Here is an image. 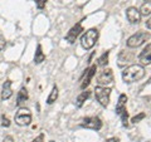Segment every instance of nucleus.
I'll return each instance as SVG.
<instances>
[{
  "label": "nucleus",
  "mask_w": 151,
  "mask_h": 142,
  "mask_svg": "<svg viewBox=\"0 0 151 142\" xmlns=\"http://www.w3.org/2000/svg\"><path fill=\"white\" fill-rule=\"evenodd\" d=\"M145 77V68L141 64H131L122 72V79L126 83H135Z\"/></svg>",
  "instance_id": "f257e3e1"
},
{
  "label": "nucleus",
  "mask_w": 151,
  "mask_h": 142,
  "mask_svg": "<svg viewBox=\"0 0 151 142\" xmlns=\"http://www.w3.org/2000/svg\"><path fill=\"white\" fill-rule=\"evenodd\" d=\"M98 37H100V32L96 28H91V29L84 32V34L81 37V45L83 47V49L86 50L92 49L94 44L97 43Z\"/></svg>",
  "instance_id": "f03ea898"
},
{
  "label": "nucleus",
  "mask_w": 151,
  "mask_h": 142,
  "mask_svg": "<svg viewBox=\"0 0 151 142\" xmlns=\"http://www.w3.org/2000/svg\"><path fill=\"white\" fill-rule=\"evenodd\" d=\"M111 88L110 87H102L97 86L94 88V97H96L97 102L100 103L102 107H107L110 103V97H111Z\"/></svg>",
  "instance_id": "7ed1b4c3"
},
{
  "label": "nucleus",
  "mask_w": 151,
  "mask_h": 142,
  "mask_svg": "<svg viewBox=\"0 0 151 142\" xmlns=\"http://www.w3.org/2000/svg\"><path fill=\"white\" fill-rule=\"evenodd\" d=\"M150 39V33L147 32H137L135 33L134 35H131L129 39H127L126 44L129 48H137V47H141L145 42H147Z\"/></svg>",
  "instance_id": "20e7f679"
},
{
  "label": "nucleus",
  "mask_w": 151,
  "mask_h": 142,
  "mask_svg": "<svg viewBox=\"0 0 151 142\" xmlns=\"http://www.w3.org/2000/svg\"><path fill=\"white\" fill-rule=\"evenodd\" d=\"M15 123L18 126H29L32 123V112L25 107L19 108L15 113Z\"/></svg>",
  "instance_id": "39448f33"
},
{
  "label": "nucleus",
  "mask_w": 151,
  "mask_h": 142,
  "mask_svg": "<svg viewBox=\"0 0 151 142\" xmlns=\"http://www.w3.org/2000/svg\"><path fill=\"white\" fill-rule=\"evenodd\" d=\"M82 127L84 128H89V130H93V131H98L102 128V121L100 120L98 117H86L82 122Z\"/></svg>",
  "instance_id": "423d86ee"
},
{
  "label": "nucleus",
  "mask_w": 151,
  "mask_h": 142,
  "mask_svg": "<svg viewBox=\"0 0 151 142\" xmlns=\"http://www.w3.org/2000/svg\"><path fill=\"white\" fill-rule=\"evenodd\" d=\"M112 82H113V73L112 69L110 68L103 69L97 77V83L102 87H106V84H111Z\"/></svg>",
  "instance_id": "0eeeda50"
},
{
  "label": "nucleus",
  "mask_w": 151,
  "mask_h": 142,
  "mask_svg": "<svg viewBox=\"0 0 151 142\" xmlns=\"http://www.w3.org/2000/svg\"><path fill=\"white\" fill-rule=\"evenodd\" d=\"M82 32H83V27H82V23L79 22L74 27H72L69 29V32L67 33V35H65V40H67L69 44H73L76 42V39L79 37V34H81Z\"/></svg>",
  "instance_id": "6e6552de"
},
{
  "label": "nucleus",
  "mask_w": 151,
  "mask_h": 142,
  "mask_svg": "<svg viewBox=\"0 0 151 142\" xmlns=\"http://www.w3.org/2000/svg\"><path fill=\"white\" fill-rule=\"evenodd\" d=\"M96 72H97V65L96 64L91 65L88 69L84 70V78H83L82 83H81V88L82 89H86L89 86V83H91V80L93 78V75L96 74Z\"/></svg>",
  "instance_id": "1a4fd4ad"
},
{
  "label": "nucleus",
  "mask_w": 151,
  "mask_h": 142,
  "mask_svg": "<svg viewBox=\"0 0 151 142\" xmlns=\"http://www.w3.org/2000/svg\"><path fill=\"white\" fill-rule=\"evenodd\" d=\"M126 16H127V20H129L131 24H139V23L141 22V16L142 15H141L139 9L131 6L126 10Z\"/></svg>",
  "instance_id": "9d476101"
},
{
  "label": "nucleus",
  "mask_w": 151,
  "mask_h": 142,
  "mask_svg": "<svg viewBox=\"0 0 151 142\" xmlns=\"http://www.w3.org/2000/svg\"><path fill=\"white\" fill-rule=\"evenodd\" d=\"M13 96V91H12V80L10 79H6L3 84V88H1V99L3 101H6Z\"/></svg>",
  "instance_id": "9b49d317"
},
{
  "label": "nucleus",
  "mask_w": 151,
  "mask_h": 142,
  "mask_svg": "<svg viewBox=\"0 0 151 142\" xmlns=\"http://www.w3.org/2000/svg\"><path fill=\"white\" fill-rule=\"evenodd\" d=\"M126 102H127V96L126 94H121L119 98V102H117V105H116V113L119 116L124 111H126Z\"/></svg>",
  "instance_id": "f8f14e48"
},
{
  "label": "nucleus",
  "mask_w": 151,
  "mask_h": 142,
  "mask_svg": "<svg viewBox=\"0 0 151 142\" xmlns=\"http://www.w3.org/2000/svg\"><path fill=\"white\" fill-rule=\"evenodd\" d=\"M44 60H45V54L43 53V50H42V45L38 44L35 54H34V63L35 64H40V63H43Z\"/></svg>",
  "instance_id": "ddd939ff"
},
{
  "label": "nucleus",
  "mask_w": 151,
  "mask_h": 142,
  "mask_svg": "<svg viewBox=\"0 0 151 142\" xmlns=\"http://www.w3.org/2000/svg\"><path fill=\"white\" fill-rule=\"evenodd\" d=\"M28 98H29V94H28L27 88H25V87L20 88V91L18 92V96H17V106L22 105V103H23V102H25Z\"/></svg>",
  "instance_id": "4468645a"
},
{
  "label": "nucleus",
  "mask_w": 151,
  "mask_h": 142,
  "mask_svg": "<svg viewBox=\"0 0 151 142\" xmlns=\"http://www.w3.org/2000/svg\"><path fill=\"white\" fill-rule=\"evenodd\" d=\"M89 96H91V91H88V89H86V91H83L79 96L77 97V99H76V103H77V107H82L83 103L86 102V99L89 98Z\"/></svg>",
  "instance_id": "2eb2a0df"
},
{
  "label": "nucleus",
  "mask_w": 151,
  "mask_h": 142,
  "mask_svg": "<svg viewBox=\"0 0 151 142\" xmlns=\"http://www.w3.org/2000/svg\"><path fill=\"white\" fill-rule=\"evenodd\" d=\"M57 99H58V88H57V86H54L52 88L48 98H47V103H48V105H53Z\"/></svg>",
  "instance_id": "dca6fc26"
},
{
  "label": "nucleus",
  "mask_w": 151,
  "mask_h": 142,
  "mask_svg": "<svg viewBox=\"0 0 151 142\" xmlns=\"http://www.w3.org/2000/svg\"><path fill=\"white\" fill-rule=\"evenodd\" d=\"M140 13H141V15H144V16L151 15V1L144 3L140 8Z\"/></svg>",
  "instance_id": "f3484780"
},
{
  "label": "nucleus",
  "mask_w": 151,
  "mask_h": 142,
  "mask_svg": "<svg viewBox=\"0 0 151 142\" xmlns=\"http://www.w3.org/2000/svg\"><path fill=\"white\" fill-rule=\"evenodd\" d=\"M108 55H110V52L106 50L105 53H103L100 58L97 59V65H101V67H105V65H107V63H108Z\"/></svg>",
  "instance_id": "a211bd4d"
},
{
  "label": "nucleus",
  "mask_w": 151,
  "mask_h": 142,
  "mask_svg": "<svg viewBox=\"0 0 151 142\" xmlns=\"http://www.w3.org/2000/svg\"><path fill=\"white\" fill-rule=\"evenodd\" d=\"M146 117V115H145V113L144 112H141V113H139V115L137 116H135V117H132L131 118V122H132V123H137V122H140V121H142L144 120V118Z\"/></svg>",
  "instance_id": "6ab92c4d"
},
{
  "label": "nucleus",
  "mask_w": 151,
  "mask_h": 142,
  "mask_svg": "<svg viewBox=\"0 0 151 142\" xmlns=\"http://www.w3.org/2000/svg\"><path fill=\"white\" fill-rule=\"evenodd\" d=\"M149 53H151V42H150V43H149V44L146 45L145 48L142 49V52H141L140 55H139V59H141L142 57H145L146 54H149Z\"/></svg>",
  "instance_id": "aec40b11"
},
{
  "label": "nucleus",
  "mask_w": 151,
  "mask_h": 142,
  "mask_svg": "<svg viewBox=\"0 0 151 142\" xmlns=\"http://www.w3.org/2000/svg\"><path fill=\"white\" fill-rule=\"evenodd\" d=\"M120 117H121V120H122V125H124L125 127H127V118H129V113H127V110L122 112L121 115H120Z\"/></svg>",
  "instance_id": "412c9836"
},
{
  "label": "nucleus",
  "mask_w": 151,
  "mask_h": 142,
  "mask_svg": "<svg viewBox=\"0 0 151 142\" xmlns=\"http://www.w3.org/2000/svg\"><path fill=\"white\" fill-rule=\"evenodd\" d=\"M5 45H6V40H5V38H4L3 33L0 32V52L5 49Z\"/></svg>",
  "instance_id": "4be33fe9"
},
{
  "label": "nucleus",
  "mask_w": 151,
  "mask_h": 142,
  "mask_svg": "<svg viewBox=\"0 0 151 142\" xmlns=\"http://www.w3.org/2000/svg\"><path fill=\"white\" fill-rule=\"evenodd\" d=\"M140 60H141V62H142L144 64H151V53L146 54V55L142 57V58H141Z\"/></svg>",
  "instance_id": "5701e85b"
},
{
  "label": "nucleus",
  "mask_w": 151,
  "mask_h": 142,
  "mask_svg": "<svg viewBox=\"0 0 151 142\" xmlns=\"http://www.w3.org/2000/svg\"><path fill=\"white\" fill-rule=\"evenodd\" d=\"M1 126L3 127H10V121H9V118L5 117V116H1Z\"/></svg>",
  "instance_id": "b1692460"
},
{
  "label": "nucleus",
  "mask_w": 151,
  "mask_h": 142,
  "mask_svg": "<svg viewBox=\"0 0 151 142\" xmlns=\"http://www.w3.org/2000/svg\"><path fill=\"white\" fill-rule=\"evenodd\" d=\"M35 4H37V8L38 9H43L47 4V0H34Z\"/></svg>",
  "instance_id": "393cba45"
},
{
  "label": "nucleus",
  "mask_w": 151,
  "mask_h": 142,
  "mask_svg": "<svg viewBox=\"0 0 151 142\" xmlns=\"http://www.w3.org/2000/svg\"><path fill=\"white\" fill-rule=\"evenodd\" d=\"M32 142H44V133H40L38 137H35Z\"/></svg>",
  "instance_id": "a878e982"
},
{
  "label": "nucleus",
  "mask_w": 151,
  "mask_h": 142,
  "mask_svg": "<svg viewBox=\"0 0 151 142\" xmlns=\"http://www.w3.org/2000/svg\"><path fill=\"white\" fill-rule=\"evenodd\" d=\"M3 142H14L13 136H5V138L3 140Z\"/></svg>",
  "instance_id": "bb28decb"
},
{
  "label": "nucleus",
  "mask_w": 151,
  "mask_h": 142,
  "mask_svg": "<svg viewBox=\"0 0 151 142\" xmlns=\"http://www.w3.org/2000/svg\"><path fill=\"white\" fill-rule=\"evenodd\" d=\"M146 28H147V29H151V18L146 22Z\"/></svg>",
  "instance_id": "cd10ccee"
},
{
  "label": "nucleus",
  "mask_w": 151,
  "mask_h": 142,
  "mask_svg": "<svg viewBox=\"0 0 151 142\" xmlns=\"http://www.w3.org/2000/svg\"><path fill=\"white\" fill-rule=\"evenodd\" d=\"M119 141V138H110V140H107V142H117Z\"/></svg>",
  "instance_id": "c85d7f7f"
},
{
  "label": "nucleus",
  "mask_w": 151,
  "mask_h": 142,
  "mask_svg": "<svg viewBox=\"0 0 151 142\" xmlns=\"http://www.w3.org/2000/svg\"><path fill=\"white\" fill-rule=\"evenodd\" d=\"M146 1H150V0H146Z\"/></svg>",
  "instance_id": "c756f323"
},
{
  "label": "nucleus",
  "mask_w": 151,
  "mask_h": 142,
  "mask_svg": "<svg viewBox=\"0 0 151 142\" xmlns=\"http://www.w3.org/2000/svg\"><path fill=\"white\" fill-rule=\"evenodd\" d=\"M50 142H54V141H50Z\"/></svg>",
  "instance_id": "7c9ffc66"
}]
</instances>
